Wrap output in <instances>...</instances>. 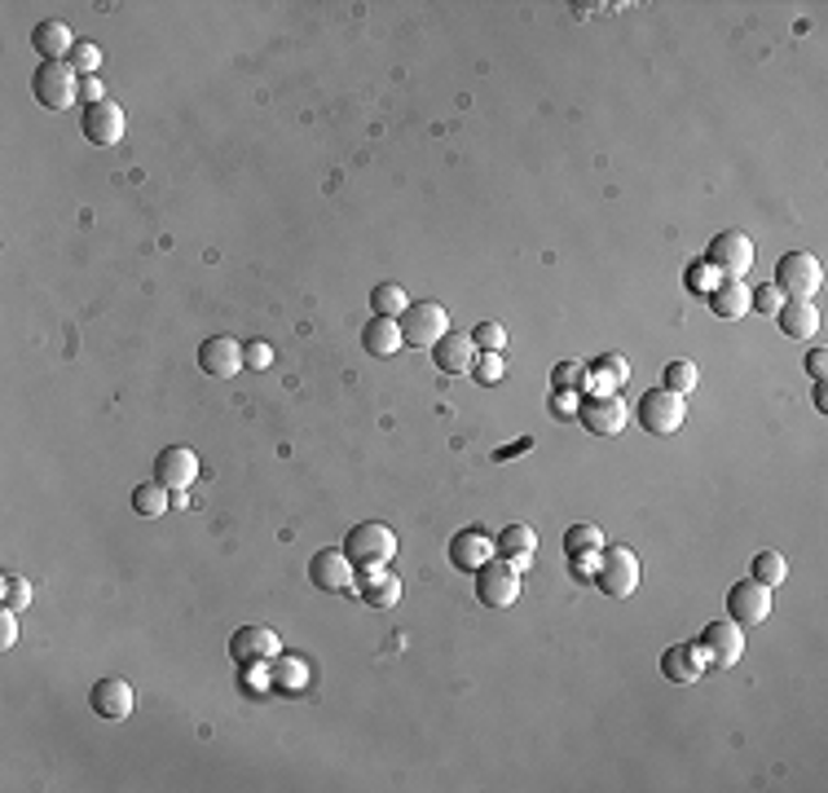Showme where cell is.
<instances>
[{"instance_id":"42","label":"cell","mask_w":828,"mask_h":793,"mask_svg":"<svg viewBox=\"0 0 828 793\" xmlns=\"http://www.w3.org/2000/svg\"><path fill=\"white\" fill-rule=\"evenodd\" d=\"M243 362H247L252 371H269V366H273V349H269L265 340H252V345H243Z\"/></svg>"},{"instance_id":"35","label":"cell","mask_w":828,"mask_h":793,"mask_svg":"<svg viewBox=\"0 0 828 793\" xmlns=\"http://www.w3.org/2000/svg\"><path fill=\"white\" fill-rule=\"evenodd\" d=\"M564 551L569 556H582V551H604V534L595 525H573L564 534Z\"/></svg>"},{"instance_id":"37","label":"cell","mask_w":828,"mask_h":793,"mask_svg":"<svg viewBox=\"0 0 828 793\" xmlns=\"http://www.w3.org/2000/svg\"><path fill=\"white\" fill-rule=\"evenodd\" d=\"M503 375H508L503 353H480L476 366H471V380H476V384H503Z\"/></svg>"},{"instance_id":"9","label":"cell","mask_w":828,"mask_h":793,"mask_svg":"<svg viewBox=\"0 0 828 793\" xmlns=\"http://www.w3.org/2000/svg\"><path fill=\"white\" fill-rule=\"evenodd\" d=\"M705 260L719 269V278H745L754 269V238L745 230H723L710 238Z\"/></svg>"},{"instance_id":"18","label":"cell","mask_w":828,"mask_h":793,"mask_svg":"<svg viewBox=\"0 0 828 793\" xmlns=\"http://www.w3.org/2000/svg\"><path fill=\"white\" fill-rule=\"evenodd\" d=\"M626 380H630V362H626L621 353H604V358L586 362L582 388H586L591 397H617V393L626 388Z\"/></svg>"},{"instance_id":"48","label":"cell","mask_w":828,"mask_h":793,"mask_svg":"<svg viewBox=\"0 0 828 793\" xmlns=\"http://www.w3.org/2000/svg\"><path fill=\"white\" fill-rule=\"evenodd\" d=\"M815 410H828V388H824V380H815Z\"/></svg>"},{"instance_id":"14","label":"cell","mask_w":828,"mask_h":793,"mask_svg":"<svg viewBox=\"0 0 828 793\" xmlns=\"http://www.w3.org/2000/svg\"><path fill=\"white\" fill-rule=\"evenodd\" d=\"M578 419H582V428L591 432V436H617V432H626V401L621 397H582V410H578Z\"/></svg>"},{"instance_id":"16","label":"cell","mask_w":828,"mask_h":793,"mask_svg":"<svg viewBox=\"0 0 828 793\" xmlns=\"http://www.w3.org/2000/svg\"><path fill=\"white\" fill-rule=\"evenodd\" d=\"M80 128L93 145H119L124 141V106L119 102H97V106H84L80 115Z\"/></svg>"},{"instance_id":"3","label":"cell","mask_w":828,"mask_h":793,"mask_svg":"<svg viewBox=\"0 0 828 793\" xmlns=\"http://www.w3.org/2000/svg\"><path fill=\"white\" fill-rule=\"evenodd\" d=\"M32 93L45 110H67L71 102H80V71L71 62H40L32 75Z\"/></svg>"},{"instance_id":"46","label":"cell","mask_w":828,"mask_h":793,"mask_svg":"<svg viewBox=\"0 0 828 793\" xmlns=\"http://www.w3.org/2000/svg\"><path fill=\"white\" fill-rule=\"evenodd\" d=\"M525 450H534V441H529V436H521V441H512V445H503V450H493V458L508 463V458H516V454H525Z\"/></svg>"},{"instance_id":"1","label":"cell","mask_w":828,"mask_h":793,"mask_svg":"<svg viewBox=\"0 0 828 793\" xmlns=\"http://www.w3.org/2000/svg\"><path fill=\"white\" fill-rule=\"evenodd\" d=\"M345 551L358 569H375V564H393L397 556V534L384 521H362L345 534Z\"/></svg>"},{"instance_id":"13","label":"cell","mask_w":828,"mask_h":793,"mask_svg":"<svg viewBox=\"0 0 828 793\" xmlns=\"http://www.w3.org/2000/svg\"><path fill=\"white\" fill-rule=\"evenodd\" d=\"M493 556H499V547H493V534H485V529H463L450 538V564L458 573H480Z\"/></svg>"},{"instance_id":"31","label":"cell","mask_w":828,"mask_h":793,"mask_svg":"<svg viewBox=\"0 0 828 793\" xmlns=\"http://www.w3.org/2000/svg\"><path fill=\"white\" fill-rule=\"evenodd\" d=\"M371 308H375V317H401V313L410 308V295H406V287H397V282H380V287L371 291Z\"/></svg>"},{"instance_id":"47","label":"cell","mask_w":828,"mask_h":793,"mask_svg":"<svg viewBox=\"0 0 828 793\" xmlns=\"http://www.w3.org/2000/svg\"><path fill=\"white\" fill-rule=\"evenodd\" d=\"M806 371H810L815 380H824V375H828V353H824V349H810V358H806Z\"/></svg>"},{"instance_id":"34","label":"cell","mask_w":828,"mask_h":793,"mask_svg":"<svg viewBox=\"0 0 828 793\" xmlns=\"http://www.w3.org/2000/svg\"><path fill=\"white\" fill-rule=\"evenodd\" d=\"M719 282H723V278H719V269H714L705 256H701V260H692V265L684 269V287H688L692 295H710Z\"/></svg>"},{"instance_id":"28","label":"cell","mask_w":828,"mask_h":793,"mask_svg":"<svg viewBox=\"0 0 828 793\" xmlns=\"http://www.w3.org/2000/svg\"><path fill=\"white\" fill-rule=\"evenodd\" d=\"M269 679H273V692H287V697H300L308 688V662L304 657H291V653H278L269 662Z\"/></svg>"},{"instance_id":"23","label":"cell","mask_w":828,"mask_h":793,"mask_svg":"<svg viewBox=\"0 0 828 793\" xmlns=\"http://www.w3.org/2000/svg\"><path fill=\"white\" fill-rule=\"evenodd\" d=\"M705 675V657L692 644H670L666 653H661V679H670V684H697Z\"/></svg>"},{"instance_id":"19","label":"cell","mask_w":828,"mask_h":793,"mask_svg":"<svg viewBox=\"0 0 828 793\" xmlns=\"http://www.w3.org/2000/svg\"><path fill=\"white\" fill-rule=\"evenodd\" d=\"M476 358H480V349H476L471 336H463V331H450V336H441V340L432 345V362H436L441 375H471Z\"/></svg>"},{"instance_id":"41","label":"cell","mask_w":828,"mask_h":793,"mask_svg":"<svg viewBox=\"0 0 828 793\" xmlns=\"http://www.w3.org/2000/svg\"><path fill=\"white\" fill-rule=\"evenodd\" d=\"M582 410V393L578 388H551V415L556 419H578Z\"/></svg>"},{"instance_id":"6","label":"cell","mask_w":828,"mask_h":793,"mask_svg":"<svg viewBox=\"0 0 828 793\" xmlns=\"http://www.w3.org/2000/svg\"><path fill=\"white\" fill-rule=\"evenodd\" d=\"M639 556L630 547H604L599 551V573H595V586L608 595V599H626L639 591Z\"/></svg>"},{"instance_id":"7","label":"cell","mask_w":828,"mask_h":793,"mask_svg":"<svg viewBox=\"0 0 828 793\" xmlns=\"http://www.w3.org/2000/svg\"><path fill=\"white\" fill-rule=\"evenodd\" d=\"M697 649H701L705 666H714V670H732V666L745 657V630H740L732 617H719V621H710V626L701 630Z\"/></svg>"},{"instance_id":"10","label":"cell","mask_w":828,"mask_h":793,"mask_svg":"<svg viewBox=\"0 0 828 793\" xmlns=\"http://www.w3.org/2000/svg\"><path fill=\"white\" fill-rule=\"evenodd\" d=\"M476 595H480L485 608H512V604L521 599V573H516L508 560L493 556V560L476 573Z\"/></svg>"},{"instance_id":"33","label":"cell","mask_w":828,"mask_h":793,"mask_svg":"<svg viewBox=\"0 0 828 793\" xmlns=\"http://www.w3.org/2000/svg\"><path fill=\"white\" fill-rule=\"evenodd\" d=\"M32 582L27 578H19V573H5L0 578V604L5 608H14V613H23V608H32Z\"/></svg>"},{"instance_id":"17","label":"cell","mask_w":828,"mask_h":793,"mask_svg":"<svg viewBox=\"0 0 828 793\" xmlns=\"http://www.w3.org/2000/svg\"><path fill=\"white\" fill-rule=\"evenodd\" d=\"M199 366H203V375H212V380H234L238 366H247V362H243V345H238L234 336H212V340L199 345Z\"/></svg>"},{"instance_id":"12","label":"cell","mask_w":828,"mask_h":793,"mask_svg":"<svg viewBox=\"0 0 828 793\" xmlns=\"http://www.w3.org/2000/svg\"><path fill=\"white\" fill-rule=\"evenodd\" d=\"M199 454L190 445H168V450H159L154 458V481L159 486H168V490H190L199 481Z\"/></svg>"},{"instance_id":"29","label":"cell","mask_w":828,"mask_h":793,"mask_svg":"<svg viewBox=\"0 0 828 793\" xmlns=\"http://www.w3.org/2000/svg\"><path fill=\"white\" fill-rule=\"evenodd\" d=\"M697 384H701V371H697V362H688V358H675V362H666V371H661V388H666V393L692 397Z\"/></svg>"},{"instance_id":"20","label":"cell","mask_w":828,"mask_h":793,"mask_svg":"<svg viewBox=\"0 0 828 793\" xmlns=\"http://www.w3.org/2000/svg\"><path fill=\"white\" fill-rule=\"evenodd\" d=\"M358 595L366 599V608H397V599H401V578L388 573V564L358 569Z\"/></svg>"},{"instance_id":"11","label":"cell","mask_w":828,"mask_h":793,"mask_svg":"<svg viewBox=\"0 0 828 793\" xmlns=\"http://www.w3.org/2000/svg\"><path fill=\"white\" fill-rule=\"evenodd\" d=\"M727 617H732L740 630L762 626V621L771 617V586H762V582H754V578L736 582V586L727 591Z\"/></svg>"},{"instance_id":"44","label":"cell","mask_w":828,"mask_h":793,"mask_svg":"<svg viewBox=\"0 0 828 793\" xmlns=\"http://www.w3.org/2000/svg\"><path fill=\"white\" fill-rule=\"evenodd\" d=\"M19 644V613L0 604V649H14Z\"/></svg>"},{"instance_id":"32","label":"cell","mask_w":828,"mask_h":793,"mask_svg":"<svg viewBox=\"0 0 828 793\" xmlns=\"http://www.w3.org/2000/svg\"><path fill=\"white\" fill-rule=\"evenodd\" d=\"M749 573H754V582H762V586H780V582L789 578V560H784L780 551H758L754 564H749Z\"/></svg>"},{"instance_id":"43","label":"cell","mask_w":828,"mask_h":793,"mask_svg":"<svg viewBox=\"0 0 828 793\" xmlns=\"http://www.w3.org/2000/svg\"><path fill=\"white\" fill-rule=\"evenodd\" d=\"M569 569H573V578H578V582H595V573H599V551L569 556Z\"/></svg>"},{"instance_id":"26","label":"cell","mask_w":828,"mask_h":793,"mask_svg":"<svg viewBox=\"0 0 828 793\" xmlns=\"http://www.w3.org/2000/svg\"><path fill=\"white\" fill-rule=\"evenodd\" d=\"M775 323H780V331L789 336V340H810L815 331H819V308H815V300H784L780 304V313H775Z\"/></svg>"},{"instance_id":"5","label":"cell","mask_w":828,"mask_h":793,"mask_svg":"<svg viewBox=\"0 0 828 793\" xmlns=\"http://www.w3.org/2000/svg\"><path fill=\"white\" fill-rule=\"evenodd\" d=\"M775 287L784 291V300H815V291L824 287V265L810 252H784L775 265Z\"/></svg>"},{"instance_id":"4","label":"cell","mask_w":828,"mask_h":793,"mask_svg":"<svg viewBox=\"0 0 828 793\" xmlns=\"http://www.w3.org/2000/svg\"><path fill=\"white\" fill-rule=\"evenodd\" d=\"M397 323L406 331V345L432 349L441 336H450V308L436 304V300H410V308L397 317Z\"/></svg>"},{"instance_id":"30","label":"cell","mask_w":828,"mask_h":793,"mask_svg":"<svg viewBox=\"0 0 828 793\" xmlns=\"http://www.w3.org/2000/svg\"><path fill=\"white\" fill-rule=\"evenodd\" d=\"M173 508V490L159 486V481H145V486H132V512L137 516H163Z\"/></svg>"},{"instance_id":"45","label":"cell","mask_w":828,"mask_h":793,"mask_svg":"<svg viewBox=\"0 0 828 793\" xmlns=\"http://www.w3.org/2000/svg\"><path fill=\"white\" fill-rule=\"evenodd\" d=\"M80 102H84V106L106 102V89H102V80H97V75H80Z\"/></svg>"},{"instance_id":"38","label":"cell","mask_w":828,"mask_h":793,"mask_svg":"<svg viewBox=\"0 0 828 793\" xmlns=\"http://www.w3.org/2000/svg\"><path fill=\"white\" fill-rule=\"evenodd\" d=\"M80 75H97V67H102V49L93 45V40H80L75 49H71V58H67Z\"/></svg>"},{"instance_id":"15","label":"cell","mask_w":828,"mask_h":793,"mask_svg":"<svg viewBox=\"0 0 828 793\" xmlns=\"http://www.w3.org/2000/svg\"><path fill=\"white\" fill-rule=\"evenodd\" d=\"M282 653V640L269 630V626H238L230 634V657L243 666V662H273Z\"/></svg>"},{"instance_id":"21","label":"cell","mask_w":828,"mask_h":793,"mask_svg":"<svg viewBox=\"0 0 828 793\" xmlns=\"http://www.w3.org/2000/svg\"><path fill=\"white\" fill-rule=\"evenodd\" d=\"M89 705H93V714L119 723V719L132 714L137 697H132V684H128V679H97V688L89 692Z\"/></svg>"},{"instance_id":"40","label":"cell","mask_w":828,"mask_h":793,"mask_svg":"<svg viewBox=\"0 0 828 793\" xmlns=\"http://www.w3.org/2000/svg\"><path fill=\"white\" fill-rule=\"evenodd\" d=\"M582 380H586V362H578V358H569L551 371V388H582Z\"/></svg>"},{"instance_id":"27","label":"cell","mask_w":828,"mask_h":793,"mask_svg":"<svg viewBox=\"0 0 828 793\" xmlns=\"http://www.w3.org/2000/svg\"><path fill=\"white\" fill-rule=\"evenodd\" d=\"M749 295L754 287H745V278H723L705 300H710V313L723 317V323H736V317L749 313Z\"/></svg>"},{"instance_id":"22","label":"cell","mask_w":828,"mask_h":793,"mask_svg":"<svg viewBox=\"0 0 828 793\" xmlns=\"http://www.w3.org/2000/svg\"><path fill=\"white\" fill-rule=\"evenodd\" d=\"M493 547H499V560H508L516 573H529L534 551H538V534L529 525H508L503 534H493Z\"/></svg>"},{"instance_id":"36","label":"cell","mask_w":828,"mask_h":793,"mask_svg":"<svg viewBox=\"0 0 828 793\" xmlns=\"http://www.w3.org/2000/svg\"><path fill=\"white\" fill-rule=\"evenodd\" d=\"M471 345H476L480 353H503V349H508V327H503V323H480V327L471 331Z\"/></svg>"},{"instance_id":"39","label":"cell","mask_w":828,"mask_h":793,"mask_svg":"<svg viewBox=\"0 0 828 793\" xmlns=\"http://www.w3.org/2000/svg\"><path fill=\"white\" fill-rule=\"evenodd\" d=\"M780 304H784V291H780L775 282H771V287H754V295H749V308L762 313V317H775Z\"/></svg>"},{"instance_id":"2","label":"cell","mask_w":828,"mask_h":793,"mask_svg":"<svg viewBox=\"0 0 828 793\" xmlns=\"http://www.w3.org/2000/svg\"><path fill=\"white\" fill-rule=\"evenodd\" d=\"M639 428L652 432V436H675L688 419V401L679 393H666V388H652L639 397V410H634Z\"/></svg>"},{"instance_id":"8","label":"cell","mask_w":828,"mask_h":793,"mask_svg":"<svg viewBox=\"0 0 828 793\" xmlns=\"http://www.w3.org/2000/svg\"><path fill=\"white\" fill-rule=\"evenodd\" d=\"M308 582L326 595H345L358 586V564L349 560L345 547H322L313 560H308Z\"/></svg>"},{"instance_id":"24","label":"cell","mask_w":828,"mask_h":793,"mask_svg":"<svg viewBox=\"0 0 828 793\" xmlns=\"http://www.w3.org/2000/svg\"><path fill=\"white\" fill-rule=\"evenodd\" d=\"M362 349L371 358H397L406 349V331L397 317H371V323L362 327Z\"/></svg>"},{"instance_id":"25","label":"cell","mask_w":828,"mask_h":793,"mask_svg":"<svg viewBox=\"0 0 828 793\" xmlns=\"http://www.w3.org/2000/svg\"><path fill=\"white\" fill-rule=\"evenodd\" d=\"M75 45H80V40L71 36V27H67L62 19H45V23L32 32V49H36L45 62H67Z\"/></svg>"}]
</instances>
